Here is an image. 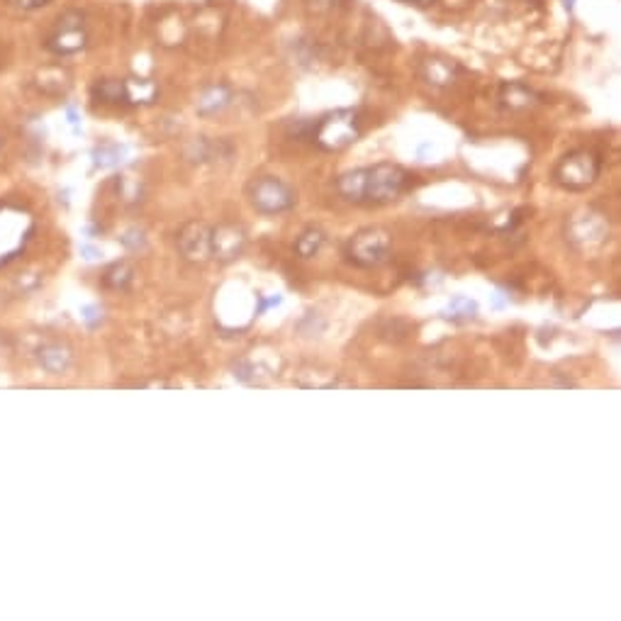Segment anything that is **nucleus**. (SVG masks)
<instances>
[{
  "mask_svg": "<svg viewBox=\"0 0 621 621\" xmlns=\"http://www.w3.org/2000/svg\"><path fill=\"white\" fill-rule=\"evenodd\" d=\"M393 251V236L383 227H366L359 229L349 241H346L344 254L354 266L359 268H376L388 261Z\"/></svg>",
  "mask_w": 621,
  "mask_h": 621,
  "instance_id": "f257e3e1",
  "label": "nucleus"
},
{
  "mask_svg": "<svg viewBox=\"0 0 621 621\" xmlns=\"http://www.w3.org/2000/svg\"><path fill=\"white\" fill-rule=\"evenodd\" d=\"M361 137V120L356 110L327 112L315 127V141L324 151H342Z\"/></svg>",
  "mask_w": 621,
  "mask_h": 621,
  "instance_id": "f03ea898",
  "label": "nucleus"
},
{
  "mask_svg": "<svg viewBox=\"0 0 621 621\" xmlns=\"http://www.w3.org/2000/svg\"><path fill=\"white\" fill-rule=\"evenodd\" d=\"M410 173L397 163H378V166L366 168V188L364 202L373 205H385V202L397 200L407 190Z\"/></svg>",
  "mask_w": 621,
  "mask_h": 621,
  "instance_id": "7ed1b4c3",
  "label": "nucleus"
},
{
  "mask_svg": "<svg viewBox=\"0 0 621 621\" xmlns=\"http://www.w3.org/2000/svg\"><path fill=\"white\" fill-rule=\"evenodd\" d=\"M246 195L256 212L280 214L295 205V190L276 175H258L246 185Z\"/></svg>",
  "mask_w": 621,
  "mask_h": 621,
  "instance_id": "20e7f679",
  "label": "nucleus"
},
{
  "mask_svg": "<svg viewBox=\"0 0 621 621\" xmlns=\"http://www.w3.org/2000/svg\"><path fill=\"white\" fill-rule=\"evenodd\" d=\"M600 168L602 161L595 151L580 149L560 158L556 171H553V178L568 190H585L597 180Z\"/></svg>",
  "mask_w": 621,
  "mask_h": 621,
  "instance_id": "39448f33",
  "label": "nucleus"
},
{
  "mask_svg": "<svg viewBox=\"0 0 621 621\" xmlns=\"http://www.w3.org/2000/svg\"><path fill=\"white\" fill-rule=\"evenodd\" d=\"M565 234H568V241L575 249H582V251L595 249V246L604 244V239H607L609 222L600 212L582 210L570 217L568 227H565Z\"/></svg>",
  "mask_w": 621,
  "mask_h": 621,
  "instance_id": "423d86ee",
  "label": "nucleus"
},
{
  "mask_svg": "<svg viewBox=\"0 0 621 621\" xmlns=\"http://www.w3.org/2000/svg\"><path fill=\"white\" fill-rule=\"evenodd\" d=\"M86 30H83V15L76 13V10H69L62 18L57 20V30L49 35L47 40V49L54 54H76L86 47Z\"/></svg>",
  "mask_w": 621,
  "mask_h": 621,
  "instance_id": "0eeeda50",
  "label": "nucleus"
},
{
  "mask_svg": "<svg viewBox=\"0 0 621 621\" xmlns=\"http://www.w3.org/2000/svg\"><path fill=\"white\" fill-rule=\"evenodd\" d=\"M210 234L212 227H207L205 222H197V219L180 227L175 244H178V251L183 254L185 261L202 263L210 258Z\"/></svg>",
  "mask_w": 621,
  "mask_h": 621,
  "instance_id": "6e6552de",
  "label": "nucleus"
},
{
  "mask_svg": "<svg viewBox=\"0 0 621 621\" xmlns=\"http://www.w3.org/2000/svg\"><path fill=\"white\" fill-rule=\"evenodd\" d=\"M246 232L239 224H219L210 234V258H217L219 263H229L244 254Z\"/></svg>",
  "mask_w": 621,
  "mask_h": 621,
  "instance_id": "1a4fd4ad",
  "label": "nucleus"
},
{
  "mask_svg": "<svg viewBox=\"0 0 621 621\" xmlns=\"http://www.w3.org/2000/svg\"><path fill=\"white\" fill-rule=\"evenodd\" d=\"M419 74H422V79H424L429 86L443 88V86H451L455 79H458L460 69H458V64L451 62V59L429 57V59H424V62H422Z\"/></svg>",
  "mask_w": 621,
  "mask_h": 621,
  "instance_id": "9d476101",
  "label": "nucleus"
},
{
  "mask_svg": "<svg viewBox=\"0 0 621 621\" xmlns=\"http://www.w3.org/2000/svg\"><path fill=\"white\" fill-rule=\"evenodd\" d=\"M37 361H40V366L47 373H52V376H64L71 368V364H74V354H71L69 346L49 342L37 349Z\"/></svg>",
  "mask_w": 621,
  "mask_h": 621,
  "instance_id": "9b49d317",
  "label": "nucleus"
},
{
  "mask_svg": "<svg viewBox=\"0 0 621 621\" xmlns=\"http://www.w3.org/2000/svg\"><path fill=\"white\" fill-rule=\"evenodd\" d=\"M538 93L534 91V88L524 86V83H504L502 88H499V103H502V108L507 110H529L538 105Z\"/></svg>",
  "mask_w": 621,
  "mask_h": 621,
  "instance_id": "f8f14e48",
  "label": "nucleus"
},
{
  "mask_svg": "<svg viewBox=\"0 0 621 621\" xmlns=\"http://www.w3.org/2000/svg\"><path fill=\"white\" fill-rule=\"evenodd\" d=\"M232 98H234L232 91H229V86H224V83L205 88V91L200 93V98H197V115L222 112V110L232 103Z\"/></svg>",
  "mask_w": 621,
  "mask_h": 621,
  "instance_id": "ddd939ff",
  "label": "nucleus"
},
{
  "mask_svg": "<svg viewBox=\"0 0 621 621\" xmlns=\"http://www.w3.org/2000/svg\"><path fill=\"white\" fill-rule=\"evenodd\" d=\"M232 149H229V144H224V141H212V139H205V137H200V139H193L188 146H185V158L193 163H207V161H214V158H219L222 153H229Z\"/></svg>",
  "mask_w": 621,
  "mask_h": 621,
  "instance_id": "4468645a",
  "label": "nucleus"
},
{
  "mask_svg": "<svg viewBox=\"0 0 621 621\" xmlns=\"http://www.w3.org/2000/svg\"><path fill=\"white\" fill-rule=\"evenodd\" d=\"M158 88L149 79H127L124 81V103L132 105H149L156 100Z\"/></svg>",
  "mask_w": 621,
  "mask_h": 621,
  "instance_id": "2eb2a0df",
  "label": "nucleus"
},
{
  "mask_svg": "<svg viewBox=\"0 0 621 621\" xmlns=\"http://www.w3.org/2000/svg\"><path fill=\"white\" fill-rule=\"evenodd\" d=\"M134 276H137V271H134V266H132L129 261H117L105 271V276H103V285L110 288V290H127L132 285V280H134Z\"/></svg>",
  "mask_w": 621,
  "mask_h": 621,
  "instance_id": "dca6fc26",
  "label": "nucleus"
},
{
  "mask_svg": "<svg viewBox=\"0 0 621 621\" xmlns=\"http://www.w3.org/2000/svg\"><path fill=\"white\" fill-rule=\"evenodd\" d=\"M324 241H327V234H324L320 227H307L305 232L298 236V241H295V254L300 258L317 256L322 251Z\"/></svg>",
  "mask_w": 621,
  "mask_h": 621,
  "instance_id": "f3484780",
  "label": "nucleus"
},
{
  "mask_svg": "<svg viewBox=\"0 0 621 621\" xmlns=\"http://www.w3.org/2000/svg\"><path fill=\"white\" fill-rule=\"evenodd\" d=\"M475 312H477L475 300L465 298V295H455V298L446 305V310L441 312V317L458 322V320H470V317H475Z\"/></svg>",
  "mask_w": 621,
  "mask_h": 621,
  "instance_id": "a211bd4d",
  "label": "nucleus"
},
{
  "mask_svg": "<svg viewBox=\"0 0 621 621\" xmlns=\"http://www.w3.org/2000/svg\"><path fill=\"white\" fill-rule=\"evenodd\" d=\"M93 95L103 103H122L124 100V81H112V79L98 81V83L93 86Z\"/></svg>",
  "mask_w": 621,
  "mask_h": 621,
  "instance_id": "6ab92c4d",
  "label": "nucleus"
},
{
  "mask_svg": "<svg viewBox=\"0 0 621 621\" xmlns=\"http://www.w3.org/2000/svg\"><path fill=\"white\" fill-rule=\"evenodd\" d=\"M124 146H120V144H103V146H98L95 149V163L100 168H112V166H117L120 161H122V156H124Z\"/></svg>",
  "mask_w": 621,
  "mask_h": 621,
  "instance_id": "aec40b11",
  "label": "nucleus"
},
{
  "mask_svg": "<svg viewBox=\"0 0 621 621\" xmlns=\"http://www.w3.org/2000/svg\"><path fill=\"white\" fill-rule=\"evenodd\" d=\"M120 241H122V246L137 251L144 246V232H141V229H129V232H124L122 236H120Z\"/></svg>",
  "mask_w": 621,
  "mask_h": 621,
  "instance_id": "412c9836",
  "label": "nucleus"
},
{
  "mask_svg": "<svg viewBox=\"0 0 621 621\" xmlns=\"http://www.w3.org/2000/svg\"><path fill=\"white\" fill-rule=\"evenodd\" d=\"M8 3L18 10H40L44 5L52 3V0H8Z\"/></svg>",
  "mask_w": 621,
  "mask_h": 621,
  "instance_id": "4be33fe9",
  "label": "nucleus"
},
{
  "mask_svg": "<svg viewBox=\"0 0 621 621\" xmlns=\"http://www.w3.org/2000/svg\"><path fill=\"white\" fill-rule=\"evenodd\" d=\"M307 5H310V10H315V13H327L334 5V0H307Z\"/></svg>",
  "mask_w": 621,
  "mask_h": 621,
  "instance_id": "5701e85b",
  "label": "nucleus"
},
{
  "mask_svg": "<svg viewBox=\"0 0 621 621\" xmlns=\"http://www.w3.org/2000/svg\"><path fill=\"white\" fill-rule=\"evenodd\" d=\"M100 315L103 312L100 310H95V307H86V315H83V320L91 324V327H95L98 322H100Z\"/></svg>",
  "mask_w": 621,
  "mask_h": 621,
  "instance_id": "b1692460",
  "label": "nucleus"
},
{
  "mask_svg": "<svg viewBox=\"0 0 621 621\" xmlns=\"http://www.w3.org/2000/svg\"><path fill=\"white\" fill-rule=\"evenodd\" d=\"M441 3L446 5V8H451V10H460V8H465L470 0H441Z\"/></svg>",
  "mask_w": 621,
  "mask_h": 621,
  "instance_id": "393cba45",
  "label": "nucleus"
},
{
  "mask_svg": "<svg viewBox=\"0 0 621 621\" xmlns=\"http://www.w3.org/2000/svg\"><path fill=\"white\" fill-rule=\"evenodd\" d=\"M280 295H276V298H268V300H263L261 302V307H258V312H263V310H268V307H276V305H280Z\"/></svg>",
  "mask_w": 621,
  "mask_h": 621,
  "instance_id": "a878e982",
  "label": "nucleus"
},
{
  "mask_svg": "<svg viewBox=\"0 0 621 621\" xmlns=\"http://www.w3.org/2000/svg\"><path fill=\"white\" fill-rule=\"evenodd\" d=\"M402 3H410V5H422V8H424V5H431L434 0H402Z\"/></svg>",
  "mask_w": 621,
  "mask_h": 621,
  "instance_id": "bb28decb",
  "label": "nucleus"
},
{
  "mask_svg": "<svg viewBox=\"0 0 621 621\" xmlns=\"http://www.w3.org/2000/svg\"><path fill=\"white\" fill-rule=\"evenodd\" d=\"M0 146H3V134H0Z\"/></svg>",
  "mask_w": 621,
  "mask_h": 621,
  "instance_id": "cd10ccee",
  "label": "nucleus"
}]
</instances>
